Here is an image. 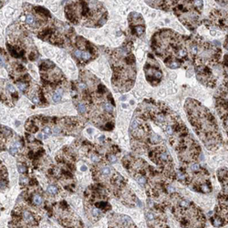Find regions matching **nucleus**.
<instances>
[{"mask_svg": "<svg viewBox=\"0 0 228 228\" xmlns=\"http://www.w3.org/2000/svg\"><path fill=\"white\" fill-rule=\"evenodd\" d=\"M65 14L68 21L78 25L97 27L106 23L108 14L101 3L98 1H76L68 4Z\"/></svg>", "mask_w": 228, "mask_h": 228, "instance_id": "obj_1", "label": "nucleus"}, {"mask_svg": "<svg viewBox=\"0 0 228 228\" xmlns=\"http://www.w3.org/2000/svg\"><path fill=\"white\" fill-rule=\"evenodd\" d=\"M17 99H18V94L16 91L14 86L3 79V82L1 83V101L8 106L10 104L13 106L16 101H17Z\"/></svg>", "mask_w": 228, "mask_h": 228, "instance_id": "obj_2", "label": "nucleus"}, {"mask_svg": "<svg viewBox=\"0 0 228 228\" xmlns=\"http://www.w3.org/2000/svg\"><path fill=\"white\" fill-rule=\"evenodd\" d=\"M144 72L146 74V79L152 86H156L161 82L162 79V72L159 67H155L151 63H146L144 67Z\"/></svg>", "mask_w": 228, "mask_h": 228, "instance_id": "obj_3", "label": "nucleus"}, {"mask_svg": "<svg viewBox=\"0 0 228 228\" xmlns=\"http://www.w3.org/2000/svg\"><path fill=\"white\" fill-rule=\"evenodd\" d=\"M19 213L21 215V219L23 221H25L26 224H31V225H36L38 223V220L37 218V215L33 213L32 212H30L29 210L24 209L23 207H18Z\"/></svg>", "mask_w": 228, "mask_h": 228, "instance_id": "obj_4", "label": "nucleus"}, {"mask_svg": "<svg viewBox=\"0 0 228 228\" xmlns=\"http://www.w3.org/2000/svg\"><path fill=\"white\" fill-rule=\"evenodd\" d=\"M26 201L33 206H40L43 203V197L38 193H33L26 196Z\"/></svg>", "mask_w": 228, "mask_h": 228, "instance_id": "obj_5", "label": "nucleus"}, {"mask_svg": "<svg viewBox=\"0 0 228 228\" xmlns=\"http://www.w3.org/2000/svg\"><path fill=\"white\" fill-rule=\"evenodd\" d=\"M63 93H64V90L62 88H59V89H57L56 90H54L52 92V96H51L52 101H54V102H59V101H60Z\"/></svg>", "mask_w": 228, "mask_h": 228, "instance_id": "obj_6", "label": "nucleus"}, {"mask_svg": "<svg viewBox=\"0 0 228 228\" xmlns=\"http://www.w3.org/2000/svg\"><path fill=\"white\" fill-rule=\"evenodd\" d=\"M134 178H135V180L137 181V183H138L139 184L142 185V186H144V185L147 184V179H146L145 176L143 175V174H142V173H139V172L135 173Z\"/></svg>", "mask_w": 228, "mask_h": 228, "instance_id": "obj_7", "label": "nucleus"}, {"mask_svg": "<svg viewBox=\"0 0 228 228\" xmlns=\"http://www.w3.org/2000/svg\"><path fill=\"white\" fill-rule=\"evenodd\" d=\"M95 205H96L97 208L102 209L103 211H108V210L110 209V203H108L107 202H104V201H99V202L95 203Z\"/></svg>", "mask_w": 228, "mask_h": 228, "instance_id": "obj_8", "label": "nucleus"}, {"mask_svg": "<svg viewBox=\"0 0 228 228\" xmlns=\"http://www.w3.org/2000/svg\"><path fill=\"white\" fill-rule=\"evenodd\" d=\"M47 193L50 195H57L59 193V188H58L57 185H55V184H50V185H49L48 188H47Z\"/></svg>", "mask_w": 228, "mask_h": 228, "instance_id": "obj_9", "label": "nucleus"}, {"mask_svg": "<svg viewBox=\"0 0 228 228\" xmlns=\"http://www.w3.org/2000/svg\"><path fill=\"white\" fill-rule=\"evenodd\" d=\"M224 224V220H223V218H221L220 216H215L212 219V224H213L214 227H220V226H222Z\"/></svg>", "mask_w": 228, "mask_h": 228, "instance_id": "obj_10", "label": "nucleus"}, {"mask_svg": "<svg viewBox=\"0 0 228 228\" xmlns=\"http://www.w3.org/2000/svg\"><path fill=\"white\" fill-rule=\"evenodd\" d=\"M182 63H183V61H181V60H172V61H170L166 64V66L170 68H180L182 66Z\"/></svg>", "mask_w": 228, "mask_h": 228, "instance_id": "obj_11", "label": "nucleus"}, {"mask_svg": "<svg viewBox=\"0 0 228 228\" xmlns=\"http://www.w3.org/2000/svg\"><path fill=\"white\" fill-rule=\"evenodd\" d=\"M17 169H18V172L20 173H26L27 172V167L24 162H22V163L18 162L17 163Z\"/></svg>", "mask_w": 228, "mask_h": 228, "instance_id": "obj_12", "label": "nucleus"}, {"mask_svg": "<svg viewBox=\"0 0 228 228\" xmlns=\"http://www.w3.org/2000/svg\"><path fill=\"white\" fill-rule=\"evenodd\" d=\"M190 205H191V203L189 202V201H187V200H184V199L181 200L179 203V206L181 208H183V209H187V208L190 207Z\"/></svg>", "mask_w": 228, "mask_h": 228, "instance_id": "obj_13", "label": "nucleus"}, {"mask_svg": "<svg viewBox=\"0 0 228 228\" xmlns=\"http://www.w3.org/2000/svg\"><path fill=\"white\" fill-rule=\"evenodd\" d=\"M91 214H92V216L94 217H97V218H99V217L101 216V209H99V208H97V207H93L92 209H91Z\"/></svg>", "mask_w": 228, "mask_h": 228, "instance_id": "obj_14", "label": "nucleus"}, {"mask_svg": "<svg viewBox=\"0 0 228 228\" xmlns=\"http://www.w3.org/2000/svg\"><path fill=\"white\" fill-rule=\"evenodd\" d=\"M107 160H108L109 162H110V163H116L117 161H118L116 155H115L114 153L107 154Z\"/></svg>", "mask_w": 228, "mask_h": 228, "instance_id": "obj_15", "label": "nucleus"}, {"mask_svg": "<svg viewBox=\"0 0 228 228\" xmlns=\"http://www.w3.org/2000/svg\"><path fill=\"white\" fill-rule=\"evenodd\" d=\"M1 180H8V171L4 165L1 164Z\"/></svg>", "mask_w": 228, "mask_h": 228, "instance_id": "obj_16", "label": "nucleus"}, {"mask_svg": "<svg viewBox=\"0 0 228 228\" xmlns=\"http://www.w3.org/2000/svg\"><path fill=\"white\" fill-rule=\"evenodd\" d=\"M18 148L17 147V146H15L14 144L12 146H10L9 147V149H8V152H9V153L11 154V155H13V156H16L17 154L18 153Z\"/></svg>", "mask_w": 228, "mask_h": 228, "instance_id": "obj_17", "label": "nucleus"}, {"mask_svg": "<svg viewBox=\"0 0 228 228\" xmlns=\"http://www.w3.org/2000/svg\"><path fill=\"white\" fill-rule=\"evenodd\" d=\"M191 170L194 172H199L201 171V166L198 163H193L191 165Z\"/></svg>", "mask_w": 228, "mask_h": 228, "instance_id": "obj_18", "label": "nucleus"}, {"mask_svg": "<svg viewBox=\"0 0 228 228\" xmlns=\"http://www.w3.org/2000/svg\"><path fill=\"white\" fill-rule=\"evenodd\" d=\"M43 133L45 134V138L49 137V136H50L51 133H52L51 129H50L49 126H46V127H44V129H43Z\"/></svg>", "mask_w": 228, "mask_h": 228, "instance_id": "obj_19", "label": "nucleus"}, {"mask_svg": "<svg viewBox=\"0 0 228 228\" xmlns=\"http://www.w3.org/2000/svg\"><path fill=\"white\" fill-rule=\"evenodd\" d=\"M145 216L147 218V220L150 221V222H152V221L155 220V215L152 212H148V213H145Z\"/></svg>", "mask_w": 228, "mask_h": 228, "instance_id": "obj_20", "label": "nucleus"}, {"mask_svg": "<svg viewBox=\"0 0 228 228\" xmlns=\"http://www.w3.org/2000/svg\"><path fill=\"white\" fill-rule=\"evenodd\" d=\"M91 161H92V162H94V163L100 162V161H101L100 155H98V154H96V153L92 154V155H91Z\"/></svg>", "mask_w": 228, "mask_h": 228, "instance_id": "obj_21", "label": "nucleus"}, {"mask_svg": "<svg viewBox=\"0 0 228 228\" xmlns=\"http://www.w3.org/2000/svg\"><path fill=\"white\" fill-rule=\"evenodd\" d=\"M26 183H29V181L26 176H21L20 177V184L21 185H26Z\"/></svg>", "mask_w": 228, "mask_h": 228, "instance_id": "obj_22", "label": "nucleus"}, {"mask_svg": "<svg viewBox=\"0 0 228 228\" xmlns=\"http://www.w3.org/2000/svg\"><path fill=\"white\" fill-rule=\"evenodd\" d=\"M147 204H148V206H149L150 208H153L154 206H155V203H154V202L152 199H148V200H147Z\"/></svg>", "mask_w": 228, "mask_h": 228, "instance_id": "obj_23", "label": "nucleus"}, {"mask_svg": "<svg viewBox=\"0 0 228 228\" xmlns=\"http://www.w3.org/2000/svg\"><path fill=\"white\" fill-rule=\"evenodd\" d=\"M60 207L62 208V209H68V204L67 203L65 202V201H61L59 203Z\"/></svg>", "mask_w": 228, "mask_h": 228, "instance_id": "obj_24", "label": "nucleus"}, {"mask_svg": "<svg viewBox=\"0 0 228 228\" xmlns=\"http://www.w3.org/2000/svg\"><path fill=\"white\" fill-rule=\"evenodd\" d=\"M224 65H225L226 67H228V55H225V56H224Z\"/></svg>", "mask_w": 228, "mask_h": 228, "instance_id": "obj_25", "label": "nucleus"}, {"mask_svg": "<svg viewBox=\"0 0 228 228\" xmlns=\"http://www.w3.org/2000/svg\"><path fill=\"white\" fill-rule=\"evenodd\" d=\"M225 49L228 50V37H227V39H226V41H225Z\"/></svg>", "mask_w": 228, "mask_h": 228, "instance_id": "obj_26", "label": "nucleus"}, {"mask_svg": "<svg viewBox=\"0 0 228 228\" xmlns=\"http://www.w3.org/2000/svg\"><path fill=\"white\" fill-rule=\"evenodd\" d=\"M86 170H87V167L85 166V165L81 166V171H86Z\"/></svg>", "mask_w": 228, "mask_h": 228, "instance_id": "obj_27", "label": "nucleus"}, {"mask_svg": "<svg viewBox=\"0 0 228 228\" xmlns=\"http://www.w3.org/2000/svg\"><path fill=\"white\" fill-rule=\"evenodd\" d=\"M227 204H228V199H227Z\"/></svg>", "mask_w": 228, "mask_h": 228, "instance_id": "obj_28", "label": "nucleus"}, {"mask_svg": "<svg viewBox=\"0 0 228 228\" xmlns=\"http://www.w3.org/2000/svg\"><path fill=\"white\" fill-rule=\"evenodd\" d=\"M183 228H186V227H183Z\"/></svg>", "mask_w": 228, "mask_h": 228, "instance_id": "obj_29", "label": "nucleus"}, {"mask_svg": "<svg viewBox=\"0 0 228 228\" xmlns=\"http://www.w3.org/2000/svg\"><path fill=\"white\" fill-rule=\"evenodd\" d=\"M68 228H71V227H68Z\"/></svg>", "mask_w": 228, "mask_h": 228, "instance_id": "obj_30", "label": "nucleus"}]
</instances>
